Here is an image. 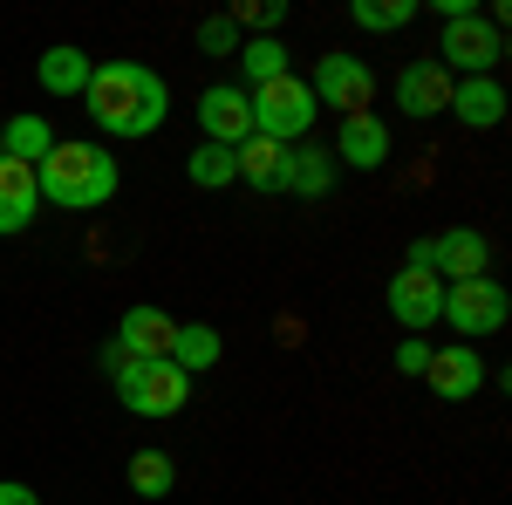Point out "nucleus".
I'll return each instance as SVG.
<instances>
[{
  "instance_id": "nucleus-1",
  "label": "nucleus",
  "mask_w": 512,
  "mask_h": 505,
  "mask_svg": "<svg viewBox=\"0 0 512 505\" xmlns=\"http://www.w3.org/2000/svg\"><path fill=\"white\" fill-rule=\"evenodd\" d=\"M82 96H89L96 130H110V137H151V130H164V117H171V89H164V76L144 69V62H96Z\"/></svg>"
},
{
  "instance_id": "nucleus-2",
  "label": "nucleus",
  "mask_w": 512,
  "mask_h": 505,
  "mask_svg": "<svg viewBox=\"0 0 512 505\" xmlns=\"http://www.w3.org/2000/svg\"><path fill=\"white\" fill-rule=\"evenodd\" d=\"M117 185H123V171L103 144H62L55 137V151L35 164V192L48 205H62V212H96V205L117 198Z\"/></svg>"
},
{
  "instance_id": "nucleus-3",
  "label": "nucleus",
  "mask_w": 512,
  "mask_h": 505,
  "mask_svg": "<svg viewBox=\"0 0 512 505\" xmlns=\"http://www.w3.org/2000/svg\"><path fill=\"white\" fill-rule=\"evenodd\" d=\"M246 103H253V137H267V144H301L308 123H315V89L294 76V69L280 82L246 89Z\"/></svg>"
},
{
  "instance_id": "nucleus-4",
  "label": "nucleus",
  "mask_w": 512,
  "mask_h": 505,
  "mask_svg": "<svg viewBox=\"0 0 512 505\" xmlns=\"http://www.w3.org/2000/svg\"><path fill=\"white\" fill-rule=\"evenodd\" d=\"M437 321H451L458 328V342H485V335H499L512 321V294L499 273H478V280H458V287H444V314Z\"/></svg>"
},
{
  "instance_id": "nucleus-5",
  "label": "nucleus",
  "mask_w": 512,
  "mask_h": 505,
  "mask_svg": "<svg viewBox=\"0 0 512 505\" xmlns=\"http://www.w3.org/2000/svg\"><path fill=\"white\" fill-rule=\"evenodd\" d=\"M117 403L130 417H178L192 403V376L171 362H123L117 369Z\"/></svg>"
},
{
  "instance_id": "nucleus-6",
  "label": "nucleus",
  "mask_w": 512,
  "mask_h": 505,
  "mask_svg": "<svg viewBox=\"0 0 512 505\" xmlns=\"http://www.w3.org/2000/svg\"><path fill=\"white\" fill-rule=\"evenodd\" d=\"M437 62L451 69V82L499 76V62H506V28H492V21H485V7H478V14H465V21H444Z\"/></svg>"
},
{
  "instance_id": "nucleus-7",
  "label": "nucleus",
  "mask_w": 512,
  "mask_h": 505,
  "mask_svg": "<svg viewBox=\"0 0 512 505\" xmlns=\"http://www.w3.org/2000/svg\"><path fill=\"white\" fill-rule=\"evenodd\" d=\"M403 267H424V273H437L444 287H458V280L492 273V246H485V233H472V226H451V233H437V239H417Z\"/></svg>"
},
{
  "instance_id": "nucleus-8",
  "label": "nucleus",
  "mask_w": 512,
  "mask_h": 505,
  "mask_svg": "<svg viewBox=\"0 0 512 505\" xmlns=\"http://www.w3.org/2000/svg\"><path fill=\"white\" fill-rule=\"evenodd\" d=\"M315 110H342V117H362L369 96H376V69L362 55H321L315 62Z\"/></svg>"
},
{
  "instance_id": "nucleus-9",
  "label": "nucleus",
  "mask_w": 512,
  "mask_h": 505,
  "mask_svg": "<svg viewBox=\"0 0 512 505\" xmlns=\"http://www.w3.org/2000/svg\"><path fill=\"white\" fill-rule=\"evenodd\" d=\"M198 123H205V144L239 151V144L253 137V103H246V89H239V82H212V89L198 96Z\"/></svg>"
},
{
  "instance_id": "nucleus-10",
  "label": "nucleus",
  "mask_w": 512,
  "mask_h": 505,
  "mask_svg": "<svg viewBox=\"0 0 512 505\" xmlns=\"http://www.w3.org/2000/svg\"><path fill=\"white\" fill-rule=\"evenodd\" d=\"M390 314H396V328H410V335L437 328V314H444V280L424 273V267H403L390 280Z\"/></svg>"
},
{
  "instance_id": "nucleus-11",
  "label": "nucleus",
  "mask_w": 512,
  "mask_h": 505,
  "mask_svg": "<svg viewBox=\"0 0 512 505\" xmlns=\"http://www.w3.org/2000/svg\"><path fill=\"white\" fill-rule=\"evenodd\" d=\"M396 110H410V117H444L451 110V69L424 55V62H403L396 69Z\"/></svg>"
},
{
  "instance_id": "nucleus-12",
  "label": "nucleus",
  "mask_w": 512,
  "mask_h": 505,
  "mask_svg": "<svg viewBox=\"0 0 512 505\" xmlns=\"http://www.w3.org/2000/svg\"><path fill=\"white\" fill-rule=\"evenodd\" d=\"M424 383H431L444 403H472V396L492 383V376H485V362H478L472 342H451V349H431V369H424Z\"/></svg>"
},
{
  "instance_id": "nucleus-13",
  "label": "nucleus",
  "mask_w": 512,
  "mask_h": 505,
  "mask_svg": "<svg viewBox=\"0 0 512 505\" xmlns=\"http://www.w3.org/2000/svg\"><path fill=\"white\" fill-rule=\"evenodd\" d=\"M335 164H342V171H383V164H390V130H383L376 110L342 117V130H335Z\"/></svg>"
},
{
  "instance_id": "nucleus-14",
  "label": "nucleus",
  "mask_w": 512,
  "mask_h": 505,
  "mask_svg": "<svg viewBox=\"0 0 512 505\" xmlns=\"http://www.w3.org/2000/svg\"><path fill=\"white\" fill-rule=\"evenodd\" d=\"M171 335H178V321L164 308H130L117 321V349L130 355V362H164V355H171Z\"/></svg>"
},
{
  "instance_id": "nucleus-15",
  "label": "nucleus",
  "mask_w": 512,
  "mask_h": 505,
  "mask_svg": "<svg viewBox=\"0 0 512 505\" xmlns=\"http://www.w3.org/2000/svg\"><path fill=\"white\" fill-rule=\"evenodd\" d=\"M444 117H458L465 130H499V123H506V89H499V76L451 82V110H444Z\"/></svg>"
},
{
  "instance_id": "nucleus-16",
  "label": "nucleus",
  "mask_w": 512,
  "mask_h": 505,
  "mask_svg": "<svg viewBox=\"0 0 512 505\" xmlns=\"http://www.w3.org/2000/svg\"><path fill=\"white\" fill-rule=\"evenodd\" d=\"M35 164H21V157H0V239L7 233H28L35 226Z\"/></svg>"
},
{
  "instance_id": "nucleus-17",
  "label": "nucleus",
  "mask_w": 512,
  "mask_h": 505,
  "mask_svg": "<svg viewBox=\"0 0 512 505\" xmlns=\"http://www.w3.org/2000/svg\"><path fill=\"white\" fill-rule=\"evenodd\" d=\"M335 151H321V144H287V178H280V192H301V198H328L335 192Z\"/></svg>"
},
{
  "instance_id": "nucleus-18",
  "label": "nucleus",
  "mask_w": 512,
  "mask_h": 505,
  "mask_svg": "<svg viewBox=\"0 0 512 505\" xmlns=\"http://www.w3.org/2000/svg\"><path fill=\"white\" fill-rule=\"evenodd\" d=\"M219 355H226V335L219 328H205V321H178V335H171V369H185V376H205V369H219Z\"/></svg>"
},
{
  "instance_id": "nucleus-19",
  "label": "nucleus",
  "mask_w": 512,
  "mask_h": 505,
  "mask_svg": "<svg viewBox=\"0 0 512 505\" xmlns=\"http://www.w3.org/2000/svg\"><path fill=\"white\" fill-rule=\"evenodd\" d=\"M233 171H239V185H253V192H280V178H287V144L246 137L233 151Z\"/></svg>"
},
{
  "instance_id": "nucleus-20",
  "label": "nucleus",
  "mask_w": 512,
  "mask_h": 505,
  "mask_svg": "<svg viewBox=\"0 0 512 505\" xmlns=\"http://www.w3.org/2000/svg\"><path fill=\"white\" fill-rule=\"evenodd\" d=\"M89 69H96V62L62 41V48H48V55L35 62V82L48 89V96H82V89H89Z\"/></svg>"
},
{
  "instance_id": "nucleus-21",
  "label": "nucleus",
  "mask_w": 512,
  "mask_h": 505,
  "mask_svg": "<svg viewBox=\"0 0 512 505\" xmlns=\"http://www.w3.org/2000/svg\"><path fill=\"white\" fill-rule=\"evenodd\" d=\"M55 151V130L41 110H21V117L0 123V157H21V164H41V157Z\"/></svg>"
},
{
  "instance_id": "nucleus-22",
  "label": "nucleus",
  "mask_w": 512,
  "mask_h": 505,
  "mask_svg": "<svg viewBox=\"0 0 512 505\" xmlns=\"http://www.w3.org/2000/svg\"><path fill=\"white\" fill-rule=\"evenodd\" d=\"M233 62H239V76H246V89H260V82H280V76H287V48H280L274 35H246Z\"/></svg>"
},
{
  "instance_id": "nucleus-23",
  "label": "nucleus",
  "mask_w": 512,
  "mask_h": 505,
  "mask_svg": "<svg viewBox=\"0 0 512 505\" xmlns=\"http://www.w3.org/2000/svg\"><path fill=\"white\" fill-rule=\"evenodd\" d=\"M185 171H192V185H198V192H226V185H239L233 151H226V144H192Z\"/></svg>"
},
{
  "instance_id": "nucleus-24",
  "label": "nucleus",
  "mask_w": 512,
  "mask_h": 505,
  "mask_svg": "<svg viewBox=\"0 0 512 505\" xmlns=\"http://www.w3.org/2000/svg\"><path fill=\"white\" fill-rule=\"evenodd\" d=\"M171 485H178L171 451H137V458H130V492H137V499H171Z\"/></svg>"
},
{
  "instance_id": "nucleus-25",
  "label": "nucleus",
  "mask_w": 512,
  "mask_h": 505,
  "mask_svg": "<svg viewBox=\"0 0 512 505\" xmlns=\"http://www.w3.org/2000/svg\"><path fill=\"white\" fill-rule=\"evenodd\" d=\"M349 21L362 35H396L403 21H417V0H355Z\"/></svg>"
},
{
  "instance_id": "nucleus-26",
  "label": "nucleus",
  "mask_w": 512,
  "mask_h": 505,
  "mask_svg": "<svg viewBox=\"0 0 512 505\" xmlns=\"http://www.w3.org/2000/svg\"><path fill=\"white\" fill-rule=\"evenodd\" d=\"M239 28H233V14H212V21H198V48L205 55H239Z\"/></svg>"
},
{
  "instance_id": "nucleus-27",
  "label": "nucleus",
  "mask_w": 512,
  "mask_h": 505,
  "mask_svg": "<svg viewBox=\"0 0 512 505\" xmlns=\"http://www.w3.org/2000/svg\"><path fill=\"white\" fill-rule=\"evenodd\" d=\"M280 14H287L280 0H260V7H239V14H233V28H239V35H246V28H253V35H274V28H280Z\"/></svg>"
},
{
  "instance_id": "nucleus-28",
  "label": "nucleus",
  "mask_w": 512,
  "mask_h": 505,
  "mask_svg": "<svg viewBox=\"0 0 512 505\" xmlns=\"http://www.w3.org/2000/svg\"><path fill=\"white\" fill-rule=\"evenodd\" d=\"M396 369H403V376H424V369H431V342H424V335H410V342L396 349Z\"/></svg>"
},
{
  "instance_id": "nucleus-29",
  "label": "nucleus",
  "mask_w": 512,
  "mask_h": 505,
  "mask_svg": "<svg viewBox=\"0 0 512 505\" xmlns=\"http://www.w3.org/2000/svg\"><path fill=\"white\" fill-rule=\"evenodd\" d=\"M0 505H41V492L21 485V478H0Z\"/></svg>"
}]
</instances>
